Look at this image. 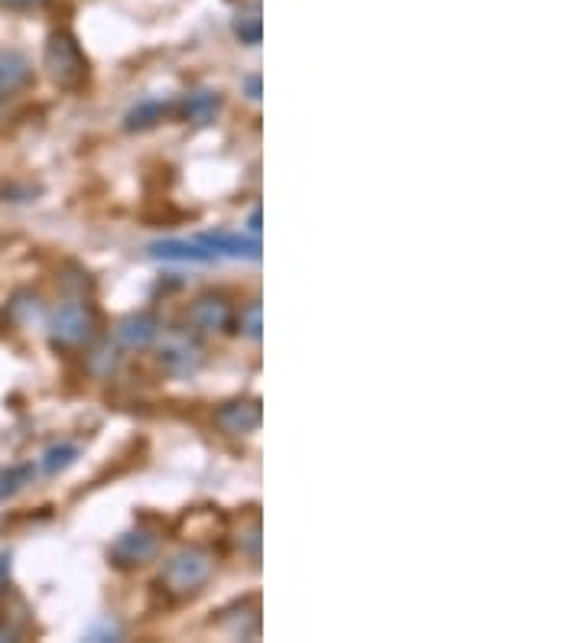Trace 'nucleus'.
Masks as SVG:
<instances>
[{
	"label": "nucleus",
	"instance_id": "nucleus-1",
	"mask_svg": "<svg viewBox=\"0 0 585 643\" xmlns=\"http://www.w3.org/2000/svg\"><path fill=\"white\" fill-rule=\"evenodd\" d=\"M215 572V559L205 549H182L173 559L163 566L160 585L166 588L169 595L176 598H189L195 592H202Z\"/></svg>",
	"mask_w": 585,
	"mask_h": 643
},
{
	"label": "nucleus",
	"instance_id": "nucleus-2",
	"mask_svg": "<svg viewBox=\"0 0 585 643\" xmlns=\"http://www.w3.org/2000/svg\"><path fill=\"white\" fill-rule=\"evenodd\" d=\"M46 69L59 88H78L88 78V62L69 33H52L46 43Z\"/></svg>",
	"mask_w": 585,
	"mask_h": 643
},
{
	"label": "nucleus",
	"instance_id": "nucleus-3",
	"mask_svg": "<svg viewBox=\"0 0 585 643\" xmlns=\"http://www.w3.org/2000/svg\"><path fill=\"white\" fill-rule=\"evenodd\" d=\"M49 332L59 345H69V348L85 345V341H91V335H95V316H91V309L85 303L69 299V303H59L52 309Z\"/></svg>",
	"mask_w": 585,
	"mask_h": 643
},
{
	"label": "nucleus",
	"instance_id": "nucleus-4",
	"mask_svg": "<svg viewBox=\"0 0 585 643\" xmlns=\"http://www.w3.org/2000/svg\"><path fill=\"white\" fill-rule=\"evenodd\" d=\"M199 241L215 260L231 257V260H257L260 257V241L257 234H241V231H205Z\"/></svg>",
	"mask_w": 585,
	"mask_h": 643
},
{
	"label": "nucleus",
	"instance_id": "nucleus-5",
	"mask_svg": "<svg viewBox=\"0 0 585 643\" xmlns=\"http://www.w3.org/2000/svg\"><path fill=\"white\" fill-rule=\"evenodd\" d=\"M160 361H163V367H166L169 374L186 377V374L199 371V364H202V348L195 345V341H192L189 335H173L169 341H163Z\"/></svg>",
	"mask_w": 585,
	"mask_h": 643
},
{
	"label": "nucleus",
	"instance_id": "nucleus-6",
	"mask_svg": "<svg viewBox=\"0 0 585 643\" xmlns=\"http://www.w3.org/2000/svg\"><path fill=\"white\" fill-rule=\"evenodd\" d=\"M156 335H160V322H156L153 316H147V312H134V316H127L117 322L114 328V338H117V345L127 348V351H143V348H150Z\"/></svg>",
	"mask_w": 585,
	"mask_h": 643
},
{
	"label": "nucleus",
	"instance_id": "nucleus-7",
	"mask_svg": "<svg viewBox=\"0 0 585 643\" xmlns=\"http://www.w3.org/2000/svg\"><path fill=\"white\" fill-rule=\"evenodd\" d=\"M215 426L228 436H244L260 426V403L257 400H231L215 413Z\"/></svg>",
	"mask_w": 585,
	"mask_h": 643
},
{
	"label": "nucleus",
	"instance_id": "nucleus-8",
	"mask_svg": "<svg viewBox=\"0 0 585 643\" xmlns=\"http://www.w3.org/2000/svg\"><path fill=\"white\" fill-rule=\"evenodd\" d=\"M156 549H160L156 536H150L147 530H130L111 546V559L117 566H143L156 556Z\"/></svg>",
	"mask_w": 585,
	"mask_h": 643
},
{
	"label": "nucleus",
	"instance_id": "nucleus-9",
	"mask_svg": "<svg viewBox=\"0 0 585 643\" xmlns=\"http://www.w3.org/2000/svg\"><path fill=\"white\" fill-rule=\"evenodd\" d=\"M33 82V62L20 49H0V95H17Z\"/></svg>",
	"mask_w": 585,
	"mask_h": 643
},
{
	"label": "nucleus",
	"instance_id": "nucleus-10",
	"mask_svg": "<svg viewBox=\"0 0 585 643\" xmlns=\"http://www.w3.org/2000/svg\"><path fill=\"white\" fill-rule=\"evenodd\" d=\"M150 254L156 260H173V264H212V254L199 241H156L150 244Z\"/></svg>",
	"mask_w": 585,
	"mask_h": 643
},
{
	"label": "nucleus",
	"instance_id": "nucleus-11",
	"mask_svg": "<svg viewBox=\"0 0 585 643\" xmlns=\"http://www.w3.org/2000/svg\"><path fill=\"white\" fill-rule=\"evenodd\" d=\"M189 319L195 328H202V332H218V328L228 325L231 309L221 296H202L195 299V306L189 309Z\"/></svg>",
	"mask_w": 585,
	"mask_h": 643
},
{
	"label": "nucleus",
	"instance_id": "nucleus-12",
	"mask_svg": "<svg viewBox=\"0 0 585 643\" xmlns=\"http://www.w3.org/2000/svg\"><path fill=\"white\" fill-rule=\"evenodd\" d=\"M218 108H221V101H218L215 91H192V95L186 98V104H182V111H186V117L192 124H212Z\"/></svg>",
	"mask_w": 585,
	"mask_h": 643
},
{
	"label": "nucleus",
	"instance_id": "nucleus-13",
	"mask_svg": "<svg viewBox=\"0 0 585 643\" xmlns=\"http://www.w3.org/2000/svg\"><path fill=\"white\" fill-rule=\"evenodd\" d=\"M75 462H78V445L59 442V445H52V449L43 452V458H39V468H43V475H62V471L72 468Z\"/></svg>",
	"mask_w": 585,
	"mask_h": 643
},
{
	"label": "nucleus",
	"instance_id": "nucleus-14",
	"mask_svg": "<svg viewBox=\"0 0 585 643\" xmlns=\"http://www.w3.org/2000/svg\"><path fill=\"white\" fill-rule=\"evenodd\" d=\"M169 114V104L166 101H140L134 111L127 114V130H147V127H156Z\"/></svg>",
	"mask_w": 585,
	"mask_h": 643
},
{
	"label": "nucleus",
	"instance_id": "nucleus-15",
	"mask_svg": "<svg viewBox=\"0 0 585 643\" xmlns=\"http://www.w3.org/2000/svg\"><path fill=\"white\" fill-rule=\"evenodd\" d=\"M260 30H264V23H260V7H247L241 10L238 17H234V36L241 39L247 46H257L260 43Z\"/></svg>",
	"mask_w": 585,
	"mask_h": 643
},
{
	"label": "nucleus",
	"instance_id": "nucleus-16",
	"mask_svg": "<svg viewBox=\"0 0 585 643\" xmlns=\"http://www.w3.org/2000/svg\"><path fill=\"white\" fill-rule=\"evenodd\" d=\"M30 478H33V465H10L0 471V501L17 494L23 484H30Z\"/></svg>",
	"mask_w": 585,
	"mask_h": 643
},
{
	"label": "nucleus",
	"instance_id": "nucleus-17",
	"mask_svg": "<svg viewBox=\"0 0 585 643\" xmlns=\"http://www.w3.org/2000/svg\"><path fill=\"white\" fill-rule=\"evenodd\" d=\"M241 332L247 338H254V341L260 338V303H257V299L241 312Z\"/></svg>",
	"mask_w": 585,
	"mask_h": 643
},
{
	"label": "nucleus",
	"instance_id": "nucleus-18",
	"mask_svg": "<svg viewBox=\"0 0 585 643\" xmlns=\"http://www.w3.org/2000/svg\"><path fill=\"white\" fill-rule=\"evenodd\" d=\"M244 91H247V98H251V101H260V75L244 78Z\"/></svg>",
	"mask_w": 585,
	"mask_h": 643
},
{
	"label": "nucleus",
	"instance_id": "nucleus-19",
	"mask_svg": "<svg viewBox=\"0 0 585 643\" xmlns=\"http://www.w3.org/2000/svg\"><path fill=\"white\" fill-rule=\"evenodd\" d=\"M10 588V559L0 556V595H4Z\"/></svg>",
	"mask_w": 585,
	"mask_h": 643
},
{
	"label": "nucleus",
	"instance_id": "nucleus-20",
	"mask_svg": "<svg viewBox=\"0 0 585 643\" xmlns=\"http://www.w3.org/2000/svg\"><path fill=\"white\" fill-rule=\"evenodd\" d=\"M247 228H251V234H260V212H257V208L251 212V221H247Z\"/></svg>",
	"mask_w": 585,
	"mask_h": 643
},
{
	"label": "nucleus",
	"instance_id": "nucleus-21",
	"mask_svg": "<svg viewBox=\"0 0 585 643\" xmlns=\"http://www.w3.org/2000/svg\"><path fill=\"white\" fill-rule=\"evenodd\" d=\"M4 4H7V7H33L36 0H4Z\"/></svg>",
	"mask_w": 585,
	"mask_h": 643
}]
</instances>
